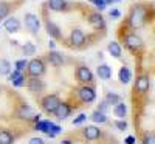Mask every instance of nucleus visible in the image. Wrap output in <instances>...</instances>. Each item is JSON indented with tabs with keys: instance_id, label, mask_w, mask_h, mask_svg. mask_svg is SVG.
<instances>
[{
	"instance_id": "obj_1",
	"label": "nucleus",
	"mask_w": 155,
	"mask_h": 144,
	"mask_svg": "<svg viewBox=\"0 0 155 144\" xmlns=\"http://www.w3.org/2000/svg\"><path fill=\"white\" fill-rule=\"evenodd\" d=\"M146 17H147L146 8L144 6H135L130 12V16H129V22H130V25L134 28H140L144 25Z\"/></svg>"
},
{
	"instance_id": "obj_2",
	"label": "nucleus",
	"mask_w": 155,
	"mask_h": 144,
	"mask_svg": "<svg viewBox=\"0 0 155 144\" xmlns=\"http://www.w3.org/2000/svg\"><path fill=\"white\" fill-rule=\"evenodd\" d=\"M61 104L58 95H48L42 99V109L47 112V113H54V110L58 109V106Z\"/></svg>"
},
{
	"instance_id": "obj_3",
	"label": "nucleus",
	"mask_w": 155,
	"mask_h": 144,
	"mask_svg": "<svg viewBox=\"0 0 155 144\" xmlns=\"http://www.w3.org/2000/svg\"><path fill=\"white\" fill-rule=\"evenodd\" d=\"M28 73L31 74V76H36V77H39L41 74H44L45 73V64L41 61V59H33L31 62H28Z\"/></svg>"
},
{
	"instance_id": "obj_4",
	"label": "nucleus",
	"mask_w": 155,
	"mask_h": 144,
	"mask_svg": "<svg viewBox=\"0 0 155 144\" xmlns=\"http://www.w3.org/2000/svg\"><path fill=\"white\" fill-rule=\"evenodd\" d=\"M25 27H27L33 34H37L39 28H41V22H39L37 16L31 14V12H28V14H25Z\"/></svg>"
},
{
	"instance_id": "obj_5",
	"label": "nucleus",
	"mask_w": 155,
	"mask_h": 144,
	"mask_svg": "<svg viewBox=\"0 0 155 144\" xmlns=\"http://www.w3.org/2000/svg\"><path fill=\"white\" fill-rule=\"evenodd\" d=\"M78 95H79V98H81L82 102H92V101H95V98H96L95 90H93L92 87H81L79 91H78Z\"/></svg>"
},
{
	"instance_id": "obj_6",
	"label": "nucleus",
	"mask_w": 155,
	"mask_h": 144,
	"mask_svg": "<svg viewBox=\"0 0 155 144\" xmlns=\"http://www.w3.org/2000/svg\"><path fill=\"white\" fill-rule=\"evenodd\" d=\"M88 23L92 25L95 30H102L106 27V22H104V17H102L99 12H92L88 16Z\"/></svg>"
},
{
	"instance_id": "obj_7",
	"label": "nucleus",
	"mask_w": 155,
	"mask_h": 144,
	"mask_svg": "<svg viewBox=\"0 0 155 144\" xmlns=\"http://www.w3.org/2000/svg\"><path fill=\"white\" fill-rule=\"evenodd\" d=\"M126 45H127L129 50L137 51L138 48H141V45H143V41H141V37L137 36V34H127V36H126Z\"/></svg>"
},
{
	"instance_id": "obj_8",
	"label": "nucleus",
	"mask_w": 155,
	"mask_h": 144,
	"mask_svg": "<svg viewBox=\"0 0 155 144\" xmlns=\"http://www.w3.org/2000/svg\"><path fill=\"white\" fill-rule=\"evenodd\" d=\"M70 42H71L74 47L84 45V42H85V34H84V31L79 30V28H74V30L71 31V34H70Z\"/></svg>"
},
{
	"instance_id": "obj_9",
	"label": "nucleus",
	"mask_w": 155,
	"mask_h": 144,
	"mask_svg": "<svg viewBox=\"0 0 155 144\" xmlns=\"http://www.w3.org/2000/svg\"><path fill=\"white\" fill-rule=\"evenodd\" d=\"M70 113H71V107L65 102H61L58 106V109L54 110V115H56L58 119H65L67 116H70Z\"/></svg>"
},
{
	"instance_id": "obj_10",
	"label": "nucleus",
	"mask_w": 155,
	"mask_h": 144,
	"mask_svg": "<svg viewBox=\"0 0 155 144\" xmlns=\"http://www.w3.org/2000/svg\"><path fill=\"white\" fill-rule=\"evenodd\" d=\"M84 136L88 139V141H93V139H98L101 136V130L96 127V126H87L84 129Z\"/></svg>"
},
{
	"instance_id": "obj_11",
	"label": "nucleus",
	"mask_w": 155,
	"mask_h": 144,
	"mask_svg": "<svg viewBox=\"0 0 155 144\" xmlns=\"http://www.w3.org/2000/svg\"><path fill=\"white\" fill-rule=\"evenodd\" d=\"M76 74H78V79H79L81 82H92L93 81V74L87 67H79L78 71H76Z\"/></svg>"
},
{
	"instance_id": "obj_12",
	"label": "nucleus",
	"mask_w": 155,
	"mask_h": 144,
	"mask_svg": "<svg viewBox=\"0 0 155 144\" xmlns=\"http://www.w3.org/2000/svg\"><path fill=\"white\" fill-rule=\"evenodd\" d=\"M3 27H5V30H6L8 33H17V31L20 30V22H19L16 17H9V19L5 20Z\"/></svg>"
},
{
	"instance_id": "obj_13",
	"label": "nucleus",
	"mask_w": 155,
	"mask_h": 144,
	"mask_svg": "<svg viewBox=\"0 0 155 144\" xmlns=\"http://www.w3.org/2000/svg\"><path fill=\"white\" fill-rule=\"evenodd\" d=\"M45 28H47V33H48L50 37H53V39H61L62 37V34L59 31V27H58V25H54L53 22L47 20L45 22Z\"/></svg>"
},
{
	"instance_id": "obj_14",
	"label": "nucleus",
	"mask_w": 155,
	"mask_h": 144,
	"mask_svg": "<svg viewBox=\"0 0 155 144\" xmlns=\"http://www.w3.org/2000/svg\"><path fill=\"white\" fill-rule=\"evenodd\" d=\"M28 90L33 91V93H41L44 90V82L41 79H37L36 76H33V79L28 81Z\"/></svg>"
},
{
	"instance_id": "obj_15",
	"label": "nucleus",
	"mask_w": 155,
	"mask_h": 144,
	"mask_svg": "<svg viewBox=\"0 0 155 144\" xmlns=\"http://www.w3.org/2000/svg\"><path fill=\"white\" fill-rule=\"evenodd\" d=\"M47 6L51 11H65L67 9V2L65 0H48Z\"/></svg>"
},
{
	"instance_id": "obj_16",
	"label": "nucleus",
	"mask_w": 155,
	"mask_h": 144,
	"mask_svg": "<svg viewBox=\"0 0 155 144\" xmlns=\"http://www.w3.org/2000/svg\"><path fill=\"white\" fill-rule=\"evenodd\" d=\"M17 116L22 118V119H31L34 116V110L30 106H27V104H23V106H20V109L17 110Z\"/></svg>"
},
{
	"instance_id": "obj_17",
	"label": "nucleus",
	"mask_w": 155,
	"mask_h": 144,
	"mask_svg": "<svg viewBox=\"0 0 155 144\" xmlns=\"http://www.w3.org/2000/svg\"><path fill=\"white\" fill-rule=\"evenodd\" d=\"M149 85H150V82H149V77L147 76L138 77L137 84H135V87H137V90L140 91V93H146V91L149 90Z\"/></svg>"
},
{
	"instance_id": "obj_18",
	"label": "nucleus",
	"mask_w": 155,
	"mask_h": 144,
	"mask_svg": "<svg viewBox=\"0 0 155 144\" xmlns=\"http://www.w3.org/2000/svg\"><path fill=\"white\" fill-rule=\"evenodd\" d=\"M98 76L101 77V79H104V81L110 79L112 77V68L109 67V65H106V64L99 65L98 67Z\"/></svg>"
},
{
	"instance_id": "obj_19",
	"label": "nucleus",
	"mask_w": 155,
	"mask_h": 144,
	"mask_svg": "<svg viewBox=\"0 0 155 144\" xmlns=\"http://www.w3.org/2000/svg\"><path fill=\"white\" fill-rule=\"evenodd\" d=\"M48 61H50L51 65H54V67H59V65H62V62H64V57H62L61 53H58V51H50Z\"/></svg>"
},
{
	"instance_id": "obj_20",
	"label": "nucleus",
	"mask_w": 155,
	"mask_h": 144,
	"mask_svg": "<svg viewBox=\"0 0 155 144\" xmlns=\"http://www.w3.org/2000/svg\"><path fill=\"white\" fill-rule=\"evenodd\" d=\"M109 51H110V54L113 56V57H121V47H120V44L118 42H110L109 44Z\"/></svg>"
},
{
	"instance_id": "obj_21",
	"label": "nucleus",
	"mask_w": 155,
	"mask_h": 144,
	"mask_svg": "<svg viewBox=\"0 0 155 144\" xmlns=\"http://www.w3.org/2000/svg\"><path fill=\"white\" fill-rule=\"evenodd\" d=\"M14 138L8 130H0V144H12Z\"/></svg>"
},
{
	"instance_id": "obj_22",
	"label": "nucleus",
	"mask_w": 155,
	"mask_h": 144,
	"mask_svg": "<svg viewBox=\"0 0 155 144\" xmlns=\"http://www.w3.org/2000/svg\"><path fill=\"white\" fill-rule=\"evenodd\" d=\"M130 77H132V73H130V70H129L127 67H123L120 70V81L123 84H127L129 81H130Z\"/></svg>"
},
{
	"instance_id": "obj_23",
	"label": "nucleus",
	"mask_w": 155,
	"mask_h": 144,
	"mask_svg": "<svg viewBox=\"0 0 155 144\" xmlns=\"http://www.w3.org/2000/svg\"><path fill=\"white\" fill-rule=\"evenodd\" d=\"M113 112H115V115L118 116V118H124V116H126V113H127V107L124 106V104L118 102V104H115Z\"/></svg>"
},
{
	"instance_id": "obj_24",
	"label": "nucleus",
	"mask_w": 155,
	"mask_h": 144,
	"mask_svg": "<svg viewBox=\"0 0 155 144\" xmlns=\"http://www.w3.org/2000/svg\"><path fill=\"white\" fill-rule=\"evenodd\" d=\"M9 11H11L9 3H6V2H0V20L5 19V17H8Z\"/></svg>"
},
{
	"instance_id": "obj_25",
	"label": "nucleus",
	"mask_w": 155,
	"mask_h": 144,
	"mask_svg": "<svg viewBox=\"0 0 155 144\" xmlns=\"http://www.w3.org/2000/svg\"><path fill=\"white\" fill-rule=\"evenodd\" d=\"M92 119L95 121V123H106L107 121V118H106V113L104 112H101V110H96L93 115H92Z\"/></svg>"
},
{
	"instance_id": "obj_26",
	"label": "nucleus",
	"mask_w": 155,
	"mask_h": 144,
	"mask_svg": "<svg viewBox=\"0 0 155 144\" xmlns=\"http://www.w3.org/2000/svg\"><path fill=\"white\" fill-rule=\"evenodd\" d=\"M9 70H11L9 62L5 61V59H0V74H8Z\"/></svg>"
},
{
	"instance_id": "obj_27",
	"label": "nucleus",
	"mask_w": 155,
	"mask_h": 144,
	"mask_svg": "<svg viewBox=\"0 0 155 144\" xmlns=\"http://www.w3.org/2000/svg\"><path fill=\"white\" fill-rule=\"evenodd\" d=\"M22 50H23V53L27 54V56H31V54H34L36 53V47L31 44V42H27L23 47H22Z\"/></svg>"
},
{
	"instance_id": "obj_28",
	"label": "nucleus",
	"mask_w": 155,
	"mask_h": 144,
	"mask_svg": "<svg viewBox=\"0 0 155 144\" xmlns=\"http://www.w3.org/2000/svg\"><path fill=\"white\" fill-rule=\"evenodd\" d=\"M50 124H51V121H37V130H41V132H48V127H50Z\"/></svg>"
},
{
	"instance_id": "obj_29",
	"label": "nucleus",
	"mask_w": 155,
	"mask_h": 144,
	"mask_svg": "<svg viewBox=\"0 0 155 144\" xmlns=\"http://www.w3.org/2000/svg\"><path fill=\"white\" fill-rule=\"evenodd\" d=\"M106 102H107V104H118V102H120V96L115 95V93H107Z\"/></svg>"
},
{
	"instance_id": "obj_30",
	"label": "nucleus",
	"mask_w": 155,
	"mask_h": 144,
	"mask_svg": "<svg viewBox=\"0 0 155 144\" xmlns=\"http://www.w3.org/2000/svg\"><path fill=\"white\" fill-rule=\"evenodd\" d=\"M92 3H95V6L99 9V11H102V9H106V6H107V3H106V0H90Z\"/></svg>"
},
{
	"instance_id": "obj_31",
	"label": "nucleus",
	"mask_w": 155,
	"mask_h": 144,
	"mask_svg": "<svg viewBox=\"0 0 155 144\" xmlns=\"http://www.w3.org/2000/svg\"><path fill=\"white\" fill-rule=\"evenodd\" d=\"M25 67H28V62L25 61V59H20V61H17L16 62V70H25Z\"/></svg>"
},
{
	"instance_id": "obj_32",
	"label": "nucleus",
	"mask_w": 155,
	"mask_h": 144,
	"mask_svg": "<svg viewBox=\"0 0 155 144\" xmlns=\"http://www.w3.org/2000/svg\"><path fill=\"white\" fill-rule=\"evenodd\" d=\"M143 144H155V133L146 135V136L143 138Z\"/></svg>"
},
{
	"instance_id": "obj_33",
	"label": "nucleus",
	"mask_w": 155,
	"mask_h": 144,
	"mask_svg": "<svg viewBox=\"0 0 155 144\" xmlns=\"http://www.w3.org/2000/svg\"><path fill=\"white\" fill-rule=\"evenodd\" d=\"M85 119H87V115H84V113H82V115H79V116H78L76 119L73 121V126H78V124H81V123H84Z\"/></svg>"
},
{
	"instance_id": "obj_34",
	"label": "nucleus",
	"mask_w": 155,
	"mask_h": 144,
	"mask_svg": "<svg viewBox=\"0 0 155 144\" xmlns=\"http://www.w3.org/2000/svg\"><path fill=\"white\" fill-rule=\"evenodd\" d=\"M22 76H23V74H22V71H20V70H16L14 73H12V74L9 76V79H11V81H16V79H19V77H22Z\"/></svg>"
},
{
	"instance_id": "obj_35",
	"label": "nucleus",
	"mask_w": 155,
	"mask_h": 144,
	"mask_svg": "<svg viewBox=\"0 0 155 144\" xmlns=\"http://www.w3.org/2000/svg\"><path fill=\"white\" fill-rule=\"evenodd\" d=\"M115 126L118 127L120 130H126V129H127V123H126V121H121V119H120V121H116Z\"/></svg>"
},
{
	"instance_id": "obj_36",
	"label": "nucleus",
	"mask_w": 155,
	"mask_h": 144,
	"mask_svg": "<svg viewBox=\"0 0 155 144\" xmlns=\"http://www.w3.org/2000/svg\"><path fill=\"white\" fill-rule=\"evenodd\" d=\"M12 84H14L16 87H22V85H25V76L19 77V79H16V81H12Z\"/></svg>"
},
{
	"instance_id": "obj_37",
	"label": "nucleus",
	"mask_w": 155,
	"mask_h": 144,
	"mask_svg": "<svg viewBox=\"0 0 155 144\" xmlns=\"http://www.w3.org/2000/svg\"><path fill=\"white\" fill-rule=\"evenodd\" d=\"M30 144H45L42 138H31L30 139Z\"/></svg>"
},
{
	"instance_id": "obj_38",
	"label": "nucleus",
	"mask_w": 155,
	"mask_h": 144,
	"mask_svg": "<svg viewBox=\"0 0 155 144\" xmlns=\"http://www.w3.org/2000/svg\"><path fill=\"white\" fill-rule=\"evenodd\" d=\"M110 16H112L113 19H118V17L121 16V12H120L118 9H110Z\"/></svg>"
},
{
	"instance_id": "obj_39",
	"label": "nucleus",
	"mask_w": 155,
	"mask_h": 144,
	"mask_svg": "<svg viewBox=\"0 0 155 144\" xmlns=\"http://www.w3.org/2000/svg\"><path fill=\"white\" fill-rule=\"evenodd\" d=\"M135 142V138L134 136H127L126 138V144H134Z\"/></svg>"
},
{
	"instance_id": "obj_40",
	"label": "nucleus",
	"mask_w": 155,
	"mask_h": 144,
	"mask_svg": "<svg viewBox=\"0 0 155 144\" xmlns=\"http://www.w3.org/2000/svg\"><path fill=\"white\" fill-rule=\"evenodd\" d=\"M61 144H73V142H71V141H68V139H64Z\"/></svg>"
},
{
	"instance_id": "obj_41",
	"label": "nucleus",
	"mask_w": 155,
	"mask_h": 144,
	"mask_svg": "<svg viewBox=\"0 0 155 144\" xmlns=\"http://www.w3.org/2000/svg\"><path fill=\"white\" fill-rule=\"evenodd\" d=\"M113 2H116V0H106V3H107V5H110V3H113Z\"/></svg>"
}]
</instances>
